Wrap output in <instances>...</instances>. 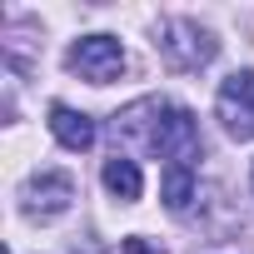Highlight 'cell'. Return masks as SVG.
Returning <instances> with one entry per match:
<instances>
[{"label": "cell", "mask_w": 254, "mask_h": 254, "mask_svg": "<svg viewBox=\"0 0 254 254\" xmlns=\"http://www.w3.org/2000/svg\"><path fill=\"white\" fill-rule=\"evenodd\" d=\"M145 140L170 165H190L199 155V125H194V115L185 105H155V125H150Z\"/></svg>", "instance_id": "6da1fadb"}, {"label": "cell", "mask_w": 254, "mask_h": 254, "mask_svg": "<svg viewBox=\"0 0 254 254\" xmlns=\"http://www.w3.org/2000/svg\"><path fill=\"white\" fill-rule=\"evenodd\" d=\"M65 65H70L80 80H90V85H110V80L125 70V50H120L115 35H85V40L70 45Z\"/></svg>", "instance_id": "7a4b0ae2"}, {"label": "cell", "mask_w": 254, "mask_h": 254, "mask_svg": "<svg viewBox=\"0 0 254 254\" xmlns=\"http://www.w3.org/2000/svg\"><path fill=\"white\" fill-rule=\"evenodd\" d=\"M214 110L224 120V130L234 140H254V70H234L219 95H214Z\"/></svg>", "instance_id": "3957f363"}, {"label": "cell", "mask_w": 254, "mask_h": 254, "mask_svg": "<svg viewBox=\"0 0 254 254\" xmlns=\"http://www.w3.org/2000/svg\"><path fill=\"white\" fill-rule=\"evenodd\" d=\"M160 50H165V60H170L175 70H199V65H209V60H214V50H219V45H214L199 25H190V20H170V25H165Z\"/></svg>", "instance_id": "277c9868"}, {"label": "cell", "mask_w": 254, "mask_h": 254, "mask_svg": "<svg viewBox=\"0 0 254 254\" xmlns=\"http://www.w3.org/2000/svg\"><path fill=\"white\" fill-rule=\"evenodd\" d=\"M70 199H75V180L70 175H40V180L25 185V214L50 219V214L70 209Z\"/></svg>", "instance_id": "5b68a950"}, {"label": "cell", "mask_w": 254, "mask_h": 254, "mask_svg": "<svg viewBox=\"0 0 254 254\" xmlns=\"http://www.w3.org/2000/svg\"><path fill=\"white\" fill-rule=\"evenodd\" d=\"M50 130H55V140H60L65 150H90V145H95L90 115H80V110H70V105H50Z\"/></svg>", "instance_id": "8992f818"}, {"label": "cell", "mask_w": 254, "mask_h": 254, "mask_svg": "<svg viewBox=\"0 0 254 254\" xmlns=\"http://www.w3.org/2000/svg\"><path fill=\"white\" fill-rule=\"evenodd\" d=\"M105 190H110L115 199H140V190H145L140 165H135V160H125V155L105 160Z\"/></svg>", "instance_id": "52a82bcc"}, {"label": "cell", "mask_w": 254, "mask_h": 254, "mask_svg": "<svg viewBox=\"0 0 254 254\" xmlns=\"http://www.w3.org/2000/svg\"><path fill=\"white\" fill-rule=\"evenodd\" d=\"M160 194H165V204H170V209H185V204L194 199V170H190V165H170V170H165Z\"/></svg>", "instance_id": "ba28073f"}, {"label": "cell", "mask_w": 254, "mask_h": 254, "mask_svg": "<svg viewBox=\"0 0 254 254\" xmlns=\"http://www.w3.org/2000/svg\"><path fill=\"white\" fill-rule=\"evenodd\" d=\"M125 254H165V249H155V244H145V239H125Z\"/></svg>", "instance_id": "9c48e42d"}]
</instances>
